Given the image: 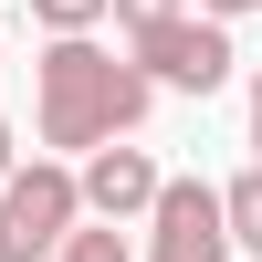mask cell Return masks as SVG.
I'll return each instance as SVG.
<instances>
[{"label": "cell", "mask_w": 262, "mask_h": 262, "mask_svg": "<svg viewBox=\"0 0 262 262\" xmlns=\"http://www.w3.org/2000/svg\"><path fill=\"white\" fill-rule=\"evenodd\" d=\"M147 95L158 84L137 74V63H116V53H95V42H53L42 53V147H116L126 126L147 116Z\"/></svg>", "instance_id": "cell-1"}, {"label": "cell", "mask_w": 262, "mask_h": 262, "mask_svg": "<svg viewBox=\"0 0 262 262\" xmlns=\"http://www.w3.org/2000/svg\"><path fill=\"white\" fill-rule=\"evenodd\" d=\"M74 221H84V200H74V168L32 158V168H11V179H0V262H53Z\"/></svg>", "instance_id": "cell-2"}, {"label": "cell", "mask_w": 262, "mask_h": 262, "mask_svg": "<svg viewBox=\"0 0 262 262\" xmlns=\"http://www.w3.org/2000/svg\"><path fill=\"white\" fill-rule=\"evenodd\" d=\"M147 262H231L210 179H158V200H147Z\"/></svg>", "instance_id": "cell-3"}, {"label": "cell", "mask_w": 262, "mask_h": 262, "mask_svg": "<svg viewBox=\"0 0 262 262\" xmlns=\"http://www.w3.org/2000/svg\"><path fill=\"white\" fill-rule=\"evenodd\" d=\"M137 74L147 84H179V95H210V84H231V32L200 11L158 21V32H137Z\"/></svg>", "instance_id": "cell-4"}, {"label": "cell", "mask_w": 262, "mask_h": 262, "mask_svg": "<svg viewBox=\"0 0 262 262\" xmlns=\"http://www.w3.org/2000/svg\"><path fill=\"white\" fill-rule=\"evenodd\" d=\"M74 200L95 210L105 231H126L147 200H158V158H147V147H95V158H84V179H74Z\"/></svg>", "instance_id": "cell-5"}, {"label": "cell", "mask_w": 262, "mask_h": 262, "mask_svg": "<svg viewBox=\"0 0 262 262\" xmlns=\"http://www.w3.org/2000/svg\"><path fill=\"white\" fill-rule=\"evenodd\" d=\"M221 231H231V252H262V168H242L221 189Z\"/></svg>", "instance_id": "cell-6"}, {"label": "cell", "mask_w": 262, "mask_h": 262, "mask_svg": "<svg viewBox=\"0 0 262 262\" xmlns=\"http://www.w3.org/2000/svg\"><path fill=\"white\" fill-rule=\"evenodd\" d=\"M32 11L53 21V42H84V32L105 21V0H32Z\"/></svg>", "instance_id": "cell-7"}, {"label": "cell", "mask_w": 262, "mask_h": 262, "mask_svg": "<svg viewBox=\"0 0 262 262\" xmlns=\"http://www.w3.org/2000/svg\"><path fill=\"white\" fill-rule=\"evenodd\" d=\"M53 262H137V252H126V231H63Z\"/></svg>", "instance_id": "cell-8"}, {"label": "cell", "mask_w": 262, "mask_h": 262, "mask_svg": "<svg viewBox=\"0 0 262 262\" xmlns=\"http://www.w3.org/2000/svg\"><path fill=\"white\" fill-rule=\"evenodd\" d=\"M105 11H116V21H126V32H158V21H179V11H189V0H105Z\"/></svg>", "instance_id": "cell-9"}, {"label": "cell", "mask_w": 262, "mask_h": 262, "mask_svg": "<svg viewBox=\"0 0 262 262\" xmlns=\"http://www.w3.org/2000/svg\"><path fill=\"white\" fill-rule=\"evenodd\" d=\"M11 168H21V137H11V126H0V179H11Z\"/></svg>", "instance_id": "cell-10"}, {"label": "cell", "mask_w": 262, "mask_h": 262, "mask_svg": "<svg viewBox=\"0 0 262 262\" xmlns=\"http://www.w3.org/2000/svg\"><path fill=\"white\" fill-rule=\"evenodd\" d=\"M200 11H210V21H231V11H262V0H200Z\"/></svg>", "instance_id": "cell-11"}, {"label": "cell", "mask_w": 262, "mask_h": 262, "mask_svg": "<svg viewBox=\"0 0 262 262\" xmlns=\"http://www.w3.org/2000/svg\"><path fill=\"white\" fill-rule=\"evenodd\" d=\"M252 147H262V74H252Z\"/></svg>", "instance_id": "cell-12"}]
</instances>
